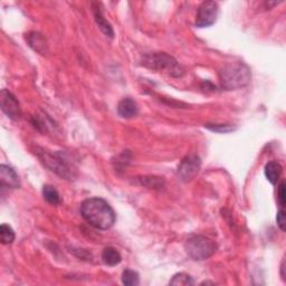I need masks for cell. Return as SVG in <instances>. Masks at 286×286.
I'll return each mask as SVG.
<instances>
[{"label": "cell", "instance_id": "obj_1", "mask_svg": "<svg viewBox=\"0 0 286 286\" xmlns=\"http://www.w3.org/2000/svg\"><path fill=\"white\" fill-rule=\"evenodd\" d=\"M81 214L91 226L101 231L110 230L117 219L112 207L105 200L97 197L83 201Z\"/></svg>", "mask_w": 286, "mask_h": 286}, {"label": "cell", "instance_id": "obj_2", "mask_svg": "<svg viewBox=\"0 0 286 286\" xmlns=\"http://www.w3.org/2000/svg\"><path fill=\"white\" fill-rule=\"evenodd\" d=\"M251 70L242 62L227 64L220 72L221 86L230 91L247 86L251 83Z\"/></svg>", "mask_w": 286, "mask_h": 286}, {"label": "cell", "instance_id": "obj_3", "mask_svg": "<svg viewBox=\"0 0 286 286\" xmlns=\"http://www.w3.org/2000/svg\"><path fill=\"white\" fill-rule=\"evenodd\" d=\"M143 65L155 71H164L169 75L180 77L184 75V69L173 56L165 53L148 54L143 57Z\"/></svg>", "mask_w": 286, "mask_h": 286}, {"label": "cell", "instance_id": "obj_4", "mask_svg": "<svg viewBox=\"0 0 286 286\" xmlns=\"http://www.w3.org/2000/svg\"><path fill=\"white\" fill-rule=\"evenodd\" d=\"M186 252L195 261H205L211 257L217 251V245L214 241L208 237L195 235L186 242Z\"/></svg>", "mask_w": 286, "mask_h": 286}, {"label": "cell", "instance_id": "obj_5", "mask_svg": "<svg viewBox=\"0 0 286 286\" xmlns=\"http://www.w3.org/2000/svg\"><path fill=\"white\" fill-rule=\"evenodd\" d=\"M40 159L43 160V162L47 165V167L55 173L56 175H59L62 178L65 179H71L73 178V164H70L69 160H67L63 153L60 152H41L39 153Z\"/></svg>", "mask_w": 286, "mask_h": 286}, {"label": "cell", "instance_id": "obj_6", "mask_svg": "<svg viewBox=\"0 0 286 286\" xmlns=\"http://www.w3.org/2000/svg\"><path fill=\"white\" fill-rule=\"evenodd\" d=\"M218 17V4L215 2H204L197 13L196 26L199 28L209 27L216 23Z\"/></svg>", "mask_w": 286, "mask_h": 286}, {"label": "cell", "instance_id": "obj_7", "mask_svg": "<svg viewBox=\"0 0 286 286\" xmlns=\"http://www.w3.org/2000/svg\"><path fill=\"white\" fill-rule=\"evenodd\" d=\"M201 161L198 155L191 154L181 161V163L178 168V175L184 181H190L198 175L200 170Z\"/></svg>", "mask_w": 286, "mask_h": 286}, {"label": "cell", "instance_id": "obj_8", "mask_svg": "<svg viewBox=\"0 0 286 286\" xmlns=\"http://www.w3.org/2000/svg\"><path fill=\"white\" fill-rule=\"evenodd\" d=\"M0 105H2L3 112L6 116L13 120H18L22 117V110H20L19 102L17 98L15 97L14 94H12L7 90H3L0 93Z\"/></svg>", "mask_w": 286, "mask_h": 286}, {"label": "cell", "instance_id": "obj_9", "mask_svg": "<svg viewBox=\"0 0 286 286\" xmlns=\"http://www.w3.org/2000/svg\"><path fill=\"white\" fill-rule=\"evenodd\" d=\"M0 185L3 188L16 189L19 187V178L12 167L6 164L0 165Z\"/></svg>", "mask_w": 286, "mask_h": 286}, {"label": "cell", "instance_id": "obj_10", "mask_svg": "<svg viewBox=\"0 0 286 286\" xmlns=\"http://www.w3.org/2000/svg\"><path fill=\"white\" fill-rule=\"evenodd\" d=\"M138 105L132 98H123L118 104V113L123 119H132L138 114Z\"/></svg>", "mask_w": 286, "mask_h": 286}, {"label": "cell", "instance_id": "obj_11", "mask_svg": "<svg viewBox=\"0 0 286 286\" xmlns=\"http://www.w3.org/2000/svg\"><path fill=\"white\" fill-rule=\"evenodd\" d=\"M282 165L276 162V161H269V162L265 165L264 169L265 177H266L267 180L272 185H276L278 183L280 176H282Z\"/></svg>", "mask_w": 286, "mask_h": 286}, {"label": "cell", "instance_id": "obj_12", "mask_svg": "<svg viewBox=\"0 0 286 286\" xmlns=\"http://www.w3.org/2000/svg\"><path fill=\"white\" fill-rule=\"evenodd\" d=\"M26 40L28 41V44L30 47L34 50L37 51V53L45 55L46 50H47V44H46L45 38L38 33H30L26 37Z\"/></svg>", "mask_w": 286, "mask_h": 286}, {"label": "cell", "instance_id": "obj_13", "mask_svg": "<svg viewBox=\"0 0 286 286\" xmlns=\"http://www.w3.org/2000/svg\"><path fill=\"white\" fill-rule=\"evenodd\" d=\"M102 261L107 266H117L121 263L122 257L114 247H106L102 253Z\"/></svg>", "mask_w": 286, "mask_h": 286}, {"label": "cell", "instance_id": "obj_14", "mask_svg": "<svg viewBox=\"0 0 286 286\" xmlns=\"http://www.w3.org/2000/svg\"><path fill=\"white\" fill-rule=\"evenodd\" d=\"M93 12H94V18H95V22L98 26V28H100L106 36H108V37L112 38L114 36L113 28H112V26L107 23V20L104 18L100 8L94 7V8H93Z\"/></svg>", "mask_w": 286, "mask_h": 286}, {"label": "cell", "instance_id": "obj_15", "mask_svg": "<svg viewBox=\"0 0 286 286\" xmlns=\"http://www.w3.org/2000/svg\"><path fill=\"white\" fill-rule=\"evenodd\" d=\"M43 196L46 199V201L49 202L50 205L57 206L61 204V196L59 194V191H57L53 186H49V185L44 186Z\"/></svg>", "mask_w": 286, "mask_h": 286}, {"label": "cell", "instance_id": "obj_16", "mask_svg": "<svg viewBox=\"0 0 286 286\" xmlns=\"http://www.w3.org/2000/svg\"><path fill=\"white\" fill-rule=\"evenodd\" d=\"M15 232L13 231V228L6 225V223H3L0 226V239H2V243L4 245H9L15 241Z\"/></svg>", "mask_w": 286, "mask_h": 286}, {"label": "cell", "instance_id": "obj_17", "mask_svg": "<svg viewBox=\"0 0 286 286\" xmlns=\"http://www.w3.org/2000/svg\"><path fill=\"white\" fill-rule=\"evenodd\" d=\"M170 285H177V286H189V285H194L195 282L190 275L186 274V273H178L174 275L173 279L169 282Z\"/></svg>", "mask_w": 286, "mask_h": 286}, {"label": "cell", "instance_id": "obj_18", "mask_svg": "<svg viewBox=\"0 0 286 286\" xmlns=\"http://www.w3.org/2000/svg\"><path fill=\"white\" fill-rule=\"evenodd\" d=\"M140 282L139 274L132 269H126L122 274V283L127 286H135Z\"/></svg>", "mask_w": 286, "mask_h": 286}, {"label": "cell", "instance_id": "obj_19", "mask_svg": "<svg viewBox=\"0 0 286 286\" xmlns=\"http://www.w3.org/2000/svg\"><path fill=\"white\" fill-rule=\"evenodd\" d=\"M207 129H209L210 131L218 132V133H227L234 131V127L231 124H207Z\"/></svg>", "mask_w": 286, "mask_h": 286}, {"label": "cell", "instance_id": "obj_20", "mask_svg": "<svg viewBox=\"0 0 286 286\" xmlns=\"http://www.w3.org/2000/svg\"><path fill=\"white\" fill-rule=\"evenodd\" d=\"M277 202L280 207V209H284L285 204H286V198H285V183L282 181L278 186L277 190Z\"/></svg>", "mask_w": 286, "mask_h": 286}, {"label": "cell", "instance_id": "obj_21", "mask_svg": "<svg viewBox=\"0 0 286 286\" xmlns=\"http://www.w3.org/2000/svg\"><path fill=\"white\" fill-rule=\"evenodd\" d=\"M276 222H277V226L280 228V231H282V232H285V231H286V218H285V211H284V209H280V210L277 212Z\"/></svg>", "mask_w": 286, "mask_h": 286}, {"label": "cell", "instance_id": "obj_22", "mask_svg": "<svg viewBox=\"0 0 286 286\" xmlns=\"http://www.w3.org/2000/svg\"><path fill=\"white\" fill-rule=\"evenodd\" d=\"M284 272H285V259H283V262H282V265H280V276H282V279L284 280H286V278H285V274H284Z\"/></svg>", "mask_w": 286, "mask_h": 286}]
</instances>
